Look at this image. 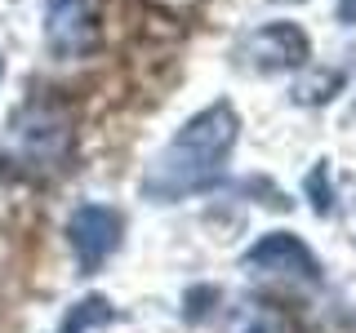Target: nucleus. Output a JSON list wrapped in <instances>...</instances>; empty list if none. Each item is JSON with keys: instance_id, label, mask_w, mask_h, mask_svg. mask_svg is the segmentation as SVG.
<instances>
[{"instance_id": "nucleus-1", "label": "nucleus", "mask_w": 356, "mask_h": 333, "mask_svg": "<svg viewBox=\"0 0 356 333\" xmlns=\"http://www.w3.org/2000/svg\"><path fill=\"white\" fill-rule=\"evenodd\" d=\"M236 138H241V120L232 111V103H214V107L196 111L147 164V173L138 182L143 196L156 200V205H170V200H183V196L214 187V178L222 173Z\"/></svg>"}, {"instance_id": "nucleus-2", "label": "nucleus", "mask_w": 356, "mask_h": 333, "mask_svg": "<svg viewBox=\"0 0 356 333\" xmlns=\"http://www.w3.org/2000/svg\"><path fill=\"white\" fill-rule=\"evenodd\" d=\"M76 147L72 107L54 94H31L0 133V173L9 182H49L67 169Z\"/></svg>"}, {"instance_id": "nucleus-3", "label": "nucleus", "mask_w": 356, "mask_h": 333, "mask_svg": "<svg viewBox=\"0 0 356 333\" xmlns=\"http://www.w3.org/2000/svg\"><path fill=\"white\" fill-rule=\"evenodd\" d=\"M241 266H245V275H250L267 298L289 302L298 316L312 307L316 289L325 284V280H321L316 253H312L294 231H267V236L241 258Z\"/></svg>"}, {"instance_id": "nucleus-4", "label": "nucleus", "mask_w": 356, "mask_h": 333, "mask_svg": "<svg viewBox=\"0 0 356 333\" xmlns=\"http://www.w3.org/2000/svg\"><path fill=\"white\" fill-rule=\"evenodd\" d=\"M236 58L241 67H250V71H294V67H303L312 58V44L303 36V27H294V22H263L259 31H250L241 44H236Z\"/></svg>"}, {"instance_id": "nucleus-5", "label": "nucleus", "mask_w": 356, "mask_h": 333, "mask_svg": "<svg viewBox=\"0 0 356 333\" xmlns=\"http://www.w3.org/2000/svg\"><path fill=\"white\" fill-rule=\"evenodd\" d=\"M120 231H125V222L107 205H81L67 218V244H72V253H76L81 275H94L98 266L120 249Z\"/></svg>"}, {"instance_id": "nucleus-6", "label": "nucleus", "mask_w": 356, "mask_h": 333, "mask_svg": "<svg viewBox=\"0 0 356 333\" xmlns=\"http://www.w3.org/2000/svg\"><path fill=\"white\" fill-rule=\"evenodd\" d=\"M44 44L63 62L94 53L98 49L94 0H44Z\"/></svg>"}, {"instance_id": "nucleus-7", "label": "nucleus", "mask_w": 356, "mask_h": 333, "mask_svg": "<svg viewBox=\"0 0 356 333\" xmlns=\"http://www.w3.org/2000/svg\"><path fill=\"white\" fill-rule=\"evenodd\" d=\"M107 320H116V311H111L107 298H85V302H76L72 316L63 320V333H85L94 325H107Z\"/></svg>"}, {"instance_id": "nucleus-8", "label": "nucleus", "mask_w": 356, "mask_h": 333, "mask_svg": "<svg viewBox=\"0 0 356 333\" xmlns=\"http://www.w3.org/2000/svg\"><path fill=\"white\" fill-rule=\"evenodd\" d=\"M307 196H312V209H316V214H334V191H330V169H325V160H321L316 169L307 173Z\"/></svg>"}, {"instance_id": "nucleus-9", "label": "nucleus", "mask_w": 356, "mask_h": 333, "mask_svg": "<svg viewBox=\"0 0 356 333\" xmlns=\"http://www.w3.org/2000/svg\"><path fill=\"white\" fill-rule=\"evenodd\" d=\"M334 89H339V71H325V76H312V80L294 85V98L298 103H325Z\"/></svg>"}, {"instance_id": "nucleus-10", "label": "nucleus", "mask_w": 356, "mask_h": 333, "mask_svg": "<svg viewBox=\"0 0 356 333\" xmlns=\"http://www.w3.org/2000/svg\"><path fill=\"white\" fill-rule=\"evenodd\" d=\"M348 231H352V244H356V191L348 200Z\"/></svg>"}]
</instances>
